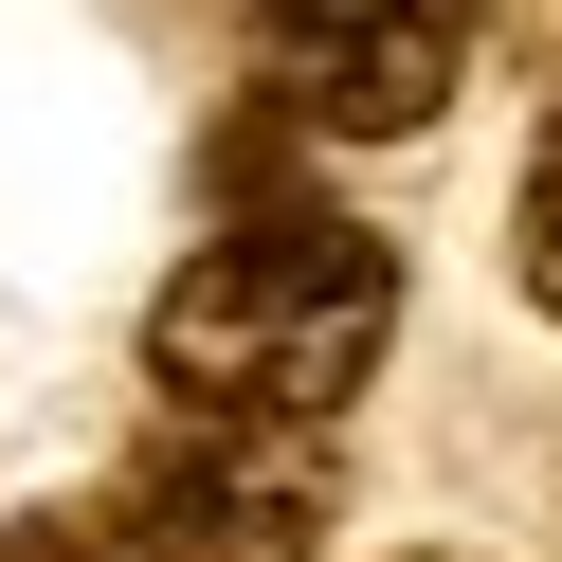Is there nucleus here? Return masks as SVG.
I'll return each instance as SVG.
<instances>
[{"label":"nucleus","mask_w":562,"mask_h":562,"mask_svg":"<svg viewBox=\"0 0 562 562\" xmlns=\"http://www.w3.org/2000/svg\"><path fill=\"white\" fill-rule=\"evenodd\" d=\"M381 345H400V255L363 218H327V200L200 236L164 272V308H146V381L182 417H291V436H327L363 400Z\"/></svg>","instance_id":"obj_1"},{"label":"nucleus","mask_w":562,"mask_h":562,"mask_svg":"<svg viewBox=\"0 0 562 562\" xmlns=\"http://www.w3.org/2000/svg\"><path fill=\"white\" fill-rule=\"evenodd\" d=\"M110 526H127V562H327V436L164 400V436L127 453Z\"/></svg>","instance_id":"obj_2"},{"label":"nucleus","mask_w":562,"mask_h":562,"mask_svg":"<svg viewBox=\"0 0 562 562\" xmlns=\"http://www.w3.org/2000/svg\"><path fill=\"white\" fill-rule=\"evenodd\" d=\"M236 19H255L272 110L327 127V146H400L472 74V0H236Z\"/></svg>","instance_id":"obj_3"},{"label":"nucleus","mask_w":562,"mask_h":562,"mask_svg":"<svg viewBox=\"0 0 562 562\" xmlns=\"http://www.w3.org/2000/svg\"><path fill=\"white\" fill-rule=\"evenodd\" d=\"M508 272H526V308L562 327V91H544V127H526V182H508Z\"/></svg>","instance_id":"obj_4"},{"label":"nucleus","mask_w":562,"mask_h":562,"mask_svg":"<svg viewBox=\"0 0 562 562\" xmlns=\"http://www.w3.org/2000/svg\"><path fill=\"white\" fill-rule=\"evenodd\" d=\"M0 562H127V526H110V508H19Z\"/></svg>","instance_id":"obj_5"},{"label":"nucleus","mask_w":562,"mask_h":562,"mask_svg":"<svg viewBox=\"0 0 562 562\" xmlns=\"http://www.w3.org/2000/svg\"><path fill=\"white\" fill-rule=\"evenodd\" d=\"M508 19H544V37H562V0H508Z\"/></svg>","instance_id":"obj_6"},{"label":"nucleus","mask_w":562,"mask_h":562,"mask_svg":"<svg viewBox=\"0 0 562 562\" xmlns=\"http://www.w3.org/2000/svg\"><path fill=\"white\" fill-rule=\"evenodd\" d=\"M417 562H453V544H417Z\"/></svg>","instance_id":"obj_7"}]
</instances>
